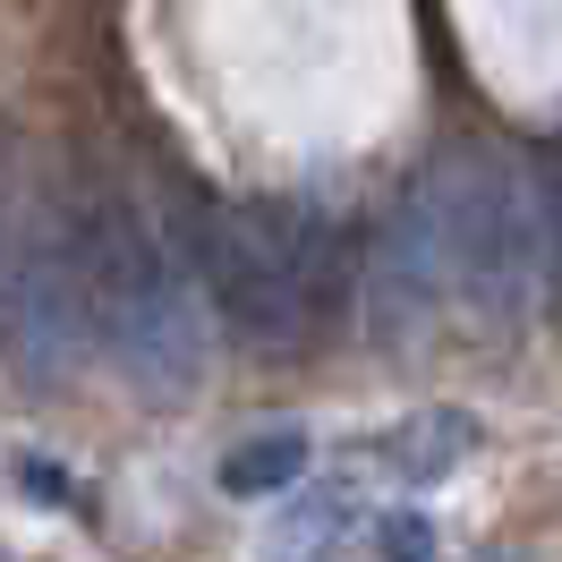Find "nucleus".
<instances>
[{"label":"nucleus","instance_id":"f257e3e1","mask_svg":"<svg viewBox=\"0 0 562 562\" xmlns=\"http://www.w3.org/2000/svg\"><path fill=\"white\" fill-rule=\"evenodd\" d=\"M546 299V196L512 154H443L401 196L367 265L375 341H418L443 316L520 324Z\"/></svg>","mask_w":562,"mask_h":562},{"label":"nucleus","instance_id":"f03ea898","mask_svg":"<svg viewBox=\"0 0 562 562\" xmlns=\"http://www.w3.org/2000/svg\"><path fill=\"white\" fill-rule=\"evenodd\" d=\"M188 265H196V290H205V316L265 358L316 350L341 316V299H350L341 231L307 205H281V196L205 205L196 231H188Z\"/></svg>","mask_w":562,"mask_h":562},{"label":"nucleus","instance_id":"7ed1b4c3","mask_svg":"<svg viewBox=\"0 0 562 562\" xmlns=\"http://www.w3.org/2000/svg\"><path fill=\"white\" fill-rule=\"evenodd\" d=\"M77 265H86V316L94 350L120 358V375L154 401H179L205 375V290L171 222H154L137 196H77Z\"/></svg>","mask_w":562,"mask_h":562},{"label":"nucleus","instance_id":"20e7f679","mask_svg":"<svg viewBox=\"0 0 562 562\" xmlns=\"http://www.w3.org/2000/svg\"><path fill=\"white\" fill-rule=\"evenodd\" d=\"M0 358L35 392H69L94 358L86 265H77V205H35L0 239Z\"/></svg>","mask_w":562,"mask_h":562},{"label":"nucleus","instance_id":"39448f33","mask_svg":"<svg viewBox=\"0 0 562 562\" xmlns=\"http://www.w3.org/2000/svg\"><path fill=\"white\" fill-rule=\"evenodd\" d=\"M469 443H477V426H469V418H452V409H426V418H409V426L384 443V460H392V477L435 486V477H452V469H460V452H469Z\"/></svg>","mask_w":562,"mask_h":562},{"label":"nucleus","instance_id":"423d86ee","mask_svg":"<svg viewBox=\"0 0 562 562\" xmlns=\"http://www.w3.org/2000/svg\"><path fill=\"white\" fill-rule=\"evenodd\" d=\"M307 469V435L299 426H273V435H247L239 452L222 460V486L231 494H273V486H290Z\"/></svg>","mask_w":562,"mask_h":562},{"label":"nucleus","instance_id":"0eeeda50","mask_svg":"<svg viewBox=\"0 0 562 562\" xmlns=\"http://www.w3.org/2000/svg\"><path fill=\"white\" fill-rule=\"evenodd\" d=\"M537 196H546V307L562 316V162L537 171Z\"/></svg>","mask_w":562,"mask_h":562},{"label":"nucleus","instance_id":"6e6552de","mask_svg":"<svg viewBox=\"0 0 562 562\" xmlns=\"http://www.w3.org/2000/svg\"><path fill=\"white\" fill-rule=\"evenodd\" d=\"M384 562H426V520H418V512H392V528H384Z\"/></svg>","mask_w":562,"mask_h":562},{"label":"nucleus","instance_id":"1a4fd4ad","mask_svg":"<svg viewBox=\"0 0 562 562\" xmlns=\"http://www.w3.org/2000/svg\"><path fill=\"white\" fill-rule=\"evenodd\" d=\"M0 562H9V554H0Z\"/></svg>","mask_w":562,"mask_h":562}]
</instances>
